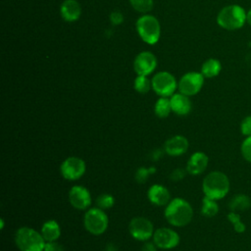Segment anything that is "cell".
I'll return each instance as SVG.
<instances>
[{"label": "cell", "mask_w": 251, "mask_h": 251, "mask_svg": "<svg viewBox=\"0 0 251 251\" xmlns=\"http://www.w3.org/2000/svg\"><path fill=\"white\" fill-rule=\"evenodd\" d=\"M167 222L174 226H185L193 217V209L191 205L183 198L176 197L172 199L164 212Z\"/></svg>", "instance_id": "cell-1"}, {"label": "cell", "mask_w": 251, "mask_h": 251, "mask_svg": "<svg viewBox=\"0 0 251 251\" xmlns=\"http://www.w3.org/2000/svg\"><path fill=\"white\" fill-rule=\"evenodd\" d=\"M229 187L230 184L227 176L219 171L209 173L202 182L204 195L215 200L224 198L229 191Z\"/></svg>", "instance_id": "cell-2"}, {"label": "cell", "mask_w": 251, "mask_h": 251, "mask_svg": "<svg viewBox=\"0 0 251 251\" xmlns=\"http://www.w3.org/2000/svg\"><path fill=\"white\" fill-rule=\"evenodd\" d=\"M15 242L21 251H44L46 243L39 231L28 226H22L16 231Z\"/></svg>", "instance_id": "cell-3"}, {"label": "cell", "mask_w": 251, "mask_h": 251, "mask_svg": "<svg viewBox=\"0 0 251 251\" xmlns=\"http://www.w3.org/2000/svg\"><path fill=\"white\" fill-rule=\"evenodd\" d=\"M247 19L244 9L238 5H229L221 10L217 17L220 26L226 29H236L241 27Z\"/></svg>", "instance_id": "cell-4"}, {"label": "cell", "mask_w": 251, "mask_h": 251, "mask_svg": "<svg viewBox=\"0 0 251 251\" xmlns=\"http://www.w3.org/2000/svg\"><path fill=\"white\" fill-rule=\"evenodd\" d=\"M108 225L109 219L104 210L98 207L86 210L83 217V226L89 233L100 235L106 231Z\"/></svg>", "instance_id": "cell-5"}, {"label": "cell", "mask_w": 251, "mask_h": 251, "mask_svg": "<svg viewBox=\"0 0 251 251\" xmlns=\"http://www.w3.org/2000/svg\"><path fill=\"white\" fill-rule=\"evenodd\" d=\"M136 29L141 39L148 44H155L159 40L161 27L158 20L153 16L140 17L136 22Z\"/></svg>", "instance_id": "cell-6"}, {"label": "cell", "mask_w": 251, "mask_h": 251, "mask_svg": "<svg viewBox=\"0 0 251 251\" xmlns=\"http://www.w3.org/2000/svg\"><path fill=\"white\" fill-rule=\"evenodd\" d=\"M86 171L85 162L78 157H68L60 166V173L65 179L76 180L80 178Z\"/></svg>", "instance_id": "cell-7"}, {"label": "cell", "mask_w": 251, "mask_h": 251, "mask_svg": "<svg viewBox=\"0 0 251 251\" xmlns=\"http://www.w3.org/2000/svg\"><path fill=\"white\" fill-rule=\"evenodd\" d=\"M128 231L134 239L147 241L153 236L155 230L150 220L144 217H135L128 224Z\"/></svg>", "instance_id": "cell-8"}, {"label": "cell", "mask_w": 251, "mask_h": 251, "mask_svg": "<svg viewBox=\"0 0 251 251\" xmlns=\"http://www.w3.org/2000/svg\"><path fill=\"white\" fill-rule=\"evenodd\" d=\"M152 88L161 97L172 96L176 88V78L168 72H160L152 78Z\"/></svg>", "instance_id": "cell-9"}, {"label": "cell", "mask_w": 251, "mask_h": 251, "mask_svg": "<svg viewBox=\"0 0 251 251\" xmlns=\"http://www.w3.org/2000/svg\"><path fill=\"white\" fill-rule=\"evenodd\" d=\"M153 242L160 249H173L176 247L180 241L178 233L170 227L157 228L153 233Z\"/></svg>", "instance_id": "cell-10"}, {"label": "cell", "mask_w": 251, "mask_h": 251, "mask_svg": "<svg viewBox=\"0 0 251 251\" xmlns=\"http://www.w3.org/2000/svg\"><path fill=\"white\" fill-rule=\"evenodd\" d=\"M204 83V75L200 73L190 72L185 74L178 82V89L180 93L192 96L200 91Z\"/></svg>", "instance_id": "cell-11"}, {"label": "cell", "mask_w": 251, "mask_h": 251, "mask_svg": "<svg viewBox=\"0 0 251 251\" xmlns=\"http://www.w3.org/2000/svg\"><path fill=\"white\" fill-rule=\"evenodd\" d=\"M69 201L76 210H86L91 205L89 190L81 185H74L69 191Z\"/></svg>", "instance_id": "cell-12"}, {"label": "cell", "mask_w": 251, "mask_h": 251, "mask_svg": "<svg viewBox=\"0 0 251 251\" xmlns=\"http://www.w3.org/2000/svg\"><path fill=\"white\" fill-rule=\"evenodd\" d=\"M157 66V60L155 56L148 51L139 53L134 60L133 68L138 75H150Z\"/></svg>", "instance_id": "cell-13"}, {"label": "cell", "mask_w": 251, "mask_h": 251, "mask_svg": "<svg viewBox=\"0 0 251 251\" xmlns=\"http://www.w3.org/2000/svg\"><path fill=\"white\" fill-rule=\"evenodd\" d=\"M189 146L187 138L183 135H174L164 144V151L170 156H180L184 154Z\"/></svg>", "instance_id": "cell-14"}, {"label": "cell", "mask_w": 251, "mask_h": 251, "mask_svg": "<svg viewBox=\"0 0 251 251\" xmlns=\"http://www.w3.org/2000/svg\"><path fill=\"white\" fill-rule=\"evenodd\" d=\"M208 163H209L208 156L204 152L197 151L190 156L186 164L185 170L189 175L197 176L202 174L206 170Z\"/></svg>", "instance_id": "cell-15"}, {"label": "cell", "mask_w": 251, "mask_h": 251, "mask_svg": "<svg viewBox=\"0 0 251 251\" xmlns=\"http://www.w3.org/2000/svg\"><path fill=\"white\" fill-rule=\"evenodd\" d=\"M148 200L156 206H165L171 201V194L167 187L161 184H153L147 191Z\"/></svg>", "instance_id": "cell-16"}, {"label": "cell", "mask_w": 251, "mask_h": 251, "mask_svg": "<svg viewBox=\"0 0 251 251\" xmlns=\"http://www.w3.org/2000/svg\"><path fill=\"white\" fill-rule=\"evenodd\" d=\"M172 111L178 116H185L191 110V101L187 95L182 93H176L170 98Z\"/></svg>", "instance_id": "cell-17"}, {"label": "cell", "mask_w": 251, "mask_h": 251, "mask_svg": "<svg viewBox=\"0 0 251 251\" xmlns=\"http://www.w3.org/2000/svg\"><path fill=\"white\" fill-rule=\"evenodd\" d=\"M61 16L67 22L76 21L81 13L80 5L75 0H65L61 5Z\"/></svg>", "instance_id": "cell-18"}, {"label": "cell", "mask_w": 251, "mask_h": 251, "mask_svg": "<svg viewBox=\"0 0 251 251\" xmlns=\"http://www.w3.org/2000/svg\"><path fill=\"white\" fill-rule=\"evenodd\" d=\"M40 233L46 242L56 241L61 235V227L55 220H48L43 223Z\"/></svg>", "instance_id": "cell-19"}, {"label": "cell", "mask_w": 251, "mask_h": 251, "mask_svg": "<svg viewBox=\"0 0 251 251\" xmlns=\"http://www.w3.org/2000/svg\"><path fill=\"white\" fill-rule=\"evenodd\" d=\"M251 207V198L245 194L234 195L228 203V208L231 212H241L248 210Z\"/></svg>", "instance_id": "cell-20"}, {"label": "cell", "mask_w": 251, "mask_h": 251, "mask_svg": "<svg viewBox=\"0 0 251 251\" xmlns=\"http://www.w3.org/2000/svg\"><path fill=\"white\" fill-rule=\"evenodd\" d=\"M222 66L217 59H209L202 65L201 74L205 77H214L221 72Z\"/></svg>", "instance_id": "cell-21"}, {"label": "cell", "mask_w": 251, "mask_h": 251, "mask_svg": "<svg viewBox=\"0 0 251 251\" xmlns=\"http://www.w3.org/2000/svg\"><path fill=\"white\" fill-rule=\"evenodd\" d=\"M219 212V205L215 199L209 198L204 196L202 199V206H201V213L203 216L211 218L218 214Z\"/></svg>", "instance_id": "cell-22"}, {"label": "cell", "mask_w": 251, "mask_h": 251, "mask_svg": "<svg viewBox=\"0 0 251 251\" xmlns=\"http://www.w3.org/2000/svg\"><path fill=\"white\" fill-rule=\"evenodd\" d=\"M172 111L171 101L168 97L159 98L154 106V112L159 118H167Z\"/></svg>", "instance_id": "cell-23"}, {"label": "cell", "mask_w": 251, "mask_h": 251, "mask_svg": "<svg viewBox=\"0 0 251 251\" xmlns=\"http://www.w3.org/2000/svg\"><path fill=\"white\" fill-rule=\"evenodd\" d=\"M152 87V81L149 80L147 75H138L134 80V89L141 93H147Z\"/></svg>", "instance_id": "cell-24"}, {"label": "cell", "mask_w": 251, "mask_h": 251, "mask_svg": "<svg viewBox=\"0 0 251 251\" xmlns=\"http://www.w3.org/2000/svg\"><path fill=\"white\" fill-rule=\"evenodd\" d=\"M115 204V198L109 193H102L96 198V205L102 210L110 209Z\"/></svg>", "instance_id": "cell-25"}, {"label": "cell", "mask_w": 251, "mask_h": 251, "mask_svg": "<svg viewBox=\"0 0 251 251\" xmlns=\"http://www.w3.org/2000/svg\"><path fill=\"white\" fill-rule=\"evenodd\" d=\"M156 173V169L154 167H140L135 172V180L138 183H144L150 175Z\"/></svg>", "instance_id": "cell-26"}, {"label": "cell", "mask_w": 251, "mask_h": 251, "mask_svg": "<svg viewBox=\"0 0 251 251\" xmlns=\"http://www.w3.org/2000/svg\"><path fill=\"white\" fill-rule=\"evenodd\" d=\"M227 220L232 224L233 227H234V230L238 233H242L245 231L246 229V226L245 225L243 224V222L241 221L239 215L236 213V212H229L227 214Z\"/></svg>", "instance_id": "cell-27"}, {"label": "cell", "mask_w": 251, "mask_h": 251, "mask_svg": "<svg viewBox=\"0 0 251 251\" xmlns=\"http://www.w3.org/2000/svg\"><path fill=\"white\" fill-rule=\"evenodd\" d=\"M133 9L140 13H147L153 8V0H129Z\"/></svg>", "instance_id": "cell-28"}, {"label": "cell", "mask_w": 251, "mask_h": 251, "mask_svg": "<svg viewBox=\"0 0 251 251\" xmlns=\"http://www.w3.org/2000/svg\"><path fill=\"white\" fill-rule=\"evenodd\" d=\"M240 150H241V154L243 156V158L251 163V136H247L243 142L241 143V147H240Z\"/></svg>", "instance_id": "cell-29"}, {"label": "cell", "mask_w": 251, "mask_h": 251, "mask_svg": "<svg viewBox=\"0 0 251 251\" xmlns=\"http://www.w3.org/2000/svg\"><path fill=\"white\" fill-rule=\"evenodd\" d=\"M241 133L245 136H251V116L245 117L240 124Z\"/></svg>", "instance_id": "cell-30"}, {"label": "cell", "mask_w": 251, "mask_h": 251, "mask_svg": "<svg viewBox=\"0 0 251 251\" xmlns=\"http://www.w3.org/2000/svg\"><path fill=\"white\" fill-rule=\"evenodd\" d=\"M185 173H186V170L182 169V168H176L175 169L171 175H170V179L171 180H174V181H178V180H181L184 176H185Z\"/></svg>", "instance_id": "cell-31"}, {"label": "cell", "mask_w": 251, "mask_h": 251, "mask_svg": "<svg viewBox=\"0 0 251 251\" xmlns=\"http://www.w3.org/2000/svg\"><path fill=\"white\" fill-rule=\"evenodd\" d=\"M44 251H65L64 246L56 241H49L45 243Z\"/></svg>", "instance_id": "cell-32"}, {"label": "cell", "mask_w": 251, "mask_h": 251, "mask_svg": "<svg viewBox=\"0 0 251 251\" xmlns=\"http://www.w3.org/2000/svg\"><path fill=\"white\" fill-rule=\"evenodd\" d=\"M110 19H111V21H112V23L114 25H120L123 22V20H124L123 15L120 12H118V11L113 12L111 14V16H110Z\"/></svg>", "instance_id": "cell-33"}, {"label": "cell", "mask_w": 251, "mask_h": 251, "mask_svg": "<svg viewBox=\"0 0 251 251\" xmlns=\"http://www.w3.org/2000/svg\"><path fill=\"white\" fill-rule=\"evenodd\" d=\"M157 248L158 247L153 241H145V243L141 247V251H157Z\"/></svg>", "instance_id": "cell-34"}, {"label": "cell", "mask_w": 251, "mask_h": 251, "mask_svg": "<svg viewBox=\"0 0 251 251\" xmlns=\"http://www.w3.org/2000/svg\"><path fill=\"white\" fill-rule=\"evenodd\" d=\"M163 153H164V151H162V150L159 149V148L154 149V150L150 153V158H151L153 161H158V160L163 156Z\"/></svg>", "instance_id": "cell-35"}, {"label": "cell", "mask_w": 251, "mask_h": 251, "mask_svg": "<svg viewBox=\"0 0 251 251\" xmlns=\"http://www.w3.org/2000/svg\"><path fill=\"white\" fill-rule=\"evenodd\" d=\"M105 250L106 251H118V248H117V246L113 242H110V243H108L106 245Z\"/></svg>", "instance_id": "cell-36"}, {"label": "cell", "mask_w": 251, "mask_h": 251, "mask_svg": "<svg viewBox=\"0 0 251 251\" xmlns=\"http://www.w3.org/2000/svg\"><path fill=\"white\" fill-rule=\"evenodd\" d=\"M247 22L249 23V25H251V9L248 11V13H247Z\"/></svg>", "instance_id": "cell-37"}]
</instances>
